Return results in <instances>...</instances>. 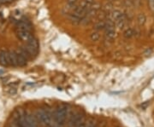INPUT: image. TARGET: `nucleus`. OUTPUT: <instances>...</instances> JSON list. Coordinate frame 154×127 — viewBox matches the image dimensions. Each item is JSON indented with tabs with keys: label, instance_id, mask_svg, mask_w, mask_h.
Segmentation results:
<instances>
[{
	"label": "nucleus",
	"instance_id": "f257e3e1",
	"mask_svg": "<svg viewBox=\"0 0 154 127\" xmlns=\"http://www.w3.org/2000/svg\"><path fill=\"white\" fill-rule=\"evenodd\" d=\"M68 111H69V108L66 104H62L57 107L55 114H54L56 126L61 127L64 125L66 119H67V115H68Z\"/></svg>",
	"mask_w": 154,
	"mask_h": 127
},
{
	"label": "nucleus",
	"instance_id": "f03ea898",
	"mask_svg": "<svg viewBox=\"0 0 154 127\" xmlns=\"http://www.w3.org/2000/svg\"><path fill=\"white\" fill-rule=\"evenodd\" d=\"M36 119L46 126L50 127L52 125V116L49 109L40 108L36 112Z\"/></svg>",
	"mask_w": 154,
	"mask_h": 127
},
{
	"label": "nucleus",
	"instance_id": "7ed1b4c3",
	"mask_svg": "<svg viewBox=\"0 0 154 127\" xmlns=\"http://www.w3.org/2000/svg\"><path fill=\"white\" fill-rule=\"evenodd\" d=\"M82 120H83V115L81 113H74L69 119V124H68V127L79 126L82 123Z\"/></svg>",
	"mask_w": 154,
	"mask_h": 127
},
{
	"label": "nucleus",
	"instance_id": "20e7f679",
	"mask_svg": "<svg viewBox=\"0 0 154 127\" xmlns=\"http://www.w3.org/2000/svg\"><path fill=\"white\" fill-rule=\"evenodd\" d=\"M107 17L108 19L111 20L114 22H116L117 21H120L122 19L126 18L125 15L122 13V11L118 10V9H115V10H111L110 13L107 14Z\"/></svg>",
	"mask_w": 154,
	"mask_h": 127
},
{
	"label": "nucleus",
	"instance_id": "39448f33",
	"mask_svg": "<svg viewBox=\"0 0 154 127\" xmlns=\"http://www.w3.org/2000/svg\"><path fill=\"white\" fill-rule=\"evenodd\" d=\"M16 35L18 37V39L22 41L27 42L28 40L32 38V34L30 33L29 31H24V30H18L16 31Z\"/></svg>",
	"mask_w": 154,
	"mask_h": 127
},
{
	"label": "nucleus",
	"instance_id": "423d86ee",
	"mask_svg": "<svg viewBox=\"0 0 154 127\" xmlns=\"http://www.w3.org/2000/svg\"><path fill=\"white\" fill-rule=\"evenodd\" d=\"M25 119H26V121H27V124L28 127H38L37 119H36V118L33 114L26 113Z\"/></svg>",
	"mask_w": 154,
	"mask_h": 127
},
{
	"label": "nucleus",
	"instance_id": "0eeeda50",
	"mask_svg": "<svg viewBox=\"0 0 154 127\" xmlns=\"http://www.w3.org/2000/svg\"><path fill=\"white\" fill-rule=\"evenodd\" d=\"M8 62L9 66L13 67H18L17 65V61H16V52L12 50V51H8Z\"/></svg>",
	"mask_w": 154,
	"mask_h": 127
},
{
	"label": "nucleus",
	"instance_id": "6e6552de",
	"mask_svg": "<svg viewBox=\"0 0 154 127\" xmlns=\"http://www.w3.org/2000/svg\"><path fill=\"white\" fill-rule=\"evenodd\" d=\"M0 64L4 67L9 66L8 62V51H0Z\"/></svg>",
	"mask_w": 154,
	"mask_h": 127
},
{
	"label": "nucleus",
	"instance_id": "1a4fd4ad",
	"mask_svg": "<svg viewBox=\"0 0 154 127\" xmlns=\"http://www.w3.org/2000/svg\"><path fill=\"white\" fill-rule=\"evenodd\" d=\"M16 61H17V65L19 67H24L27 65V59L24 56H22L19 51H16Z\"/></svg>",
	"mask_w": 154,
	"mask_h": 127
},
{
	"label": "nucleus",
	"instance_id": "9d476101",
	"mask_svg": "<svg viewBox=\"0 0 154 127\" xmlns=\"http://www.w3.org/2000/svg\"><path fill=\"white\" fill-rule=\"evenodd\" d=\"M16 27H17V29L18 30H24V31H29V32L31 30L30 26L27 23V22H19L17 23Z\"/></svg>",
	"mask_w": 154,
	"mask_h": 127
},
{
	"label": "nucleus",
	"instance_id": "9b49d317",
	"mask_svg": "<svg viewBox=\"0 0 154 127\" xmlns=\"http://www.w3.org/2000/svg\"><path fill=\"white\" fill-rule=\"evenodd\" d=\"M94 30L96 31H101V30H105L106 28V21H98L93 26Z\"/></svg>",
	"mask_w": 154,
	"mask_h": 127
},
{
	"label": "nucleus",
	"instance_id": "f8f14e48",
	"mask_svg": "<svg viewBox=\"0 0 154 127\" xmlns=\"http://www.w3.org/2000/svg\"><path fill=\"white\" fill-rule=\"evenodd\" d=\"M136 34V32L134 31V29H133V28H127L124 32H123V36H124V38H126V39H131V38H133L134 35Z\"/></svg>",
	"mask_w": 154,
	"mask_h": 127
},
{
	"label": "nucleus",
	"instance_id": "ddd939ff",
	"mask_svg": "<svg viewBox=\"0 0 154 127\" xmlns=\"http://www.w3.org/2000/svg\"><path fill=\"white\" fill-rule=\"evenodd\" d=\"M146 22V16L144 13H140L137 16V22L140 27H143Z\"/></svg>",
	"mask_w": 154,
	"mask_h": 127
},
{
	"label": "nucleus",
	"instance_id": "4468645a",
	"mask_svg": "<svg viewBox=\"0 0 154 127\" xmlns=\"http://www.w3.org/2000/svg\"><path fill=\"white\" fill-rule=\"evenodd\" d=\"M106 31V40H109V41H112L116 37V31L115 29L113 30H105Z\"/></svg>",
	"mask_w": 154,
	"mask_h": 127
},
{
	"label": "nucleus",
	"instance_id": "2eb2a0df",
	"mask_svg": "<svg viewBox=\"0 0 154 127\" xmlns=\"http://www.w3.org/2000/svg\"><path fill=\"white\" fill-rule=\"evenodd\" d=\"M112 9H113V4H112V3H111V1L107 2L106 4H104V6L102 7V10H103L104 12H106V14L110 13Z\"/></svg>",
	"mask_w": 154,
	"mask_h": 127
},
{
	"label": "nucleus",
	"instance_id": "dca6fc26",
	"mask_svg": "<svg viewBox=\"0 0 154 127\" xmlns=\"http://www.w3.org/2000/svg\"><path fill=\"white\" fill-rule=\"evenodd\" d=\"M27 44H28L29 45H31V46H33L34 49H36V50H39V42H38V40L36 39L35 38L32 37L27 42Z\"/></svg>",
	"mask_w": 154,
	"mask_h": 127
},
{
	"label": "nucleus",
	"instance_id": "f3484780",
	"mask_svg": "<svg viewBox=\"0 0 154 127\" xmlns=\"http://www.w3.org/2000/svg\"><path fill=\"white\" fill-rule=\"evenodd\" d=\"M90 39H91V40H92L93 42H97V41H98L99 39H100V34H99V32H98V31L92 32L91 35H90Z\"/></svg>",
	"mask_w": 154,
	"mask_h": 127
},
{
	"label": "nucleus",
	"instance_id": "a211bd4d",
	"mask_svg": "<svg viewBox=\"0 0 154 127\" xmlns=\"http://www.w3.org/2000/svg\"><path fill=\"white\" fill-rule=\"evenodd\" d=\"M92 20H93V19H91L89 17L85 16V17H83V18H81V21H80V25H81V26H87V25H89V24L92 22Z\"/></svg>",
	"mask_w": 154,
	"mask_h": 127
},
{
	"label": "nucleus",
	"instance_id": "6ab92c4d",
	"mask_svg": "<svg viewBox=\"0 0 154 127\" xmlns=\"http://www.w3.org/2000/svg\"><path fill=\"white\" fill-rule=\"evenodd\" d=\"M90 9H94V10H96V11H98V10L101 9V4H100L99 3H95V2H94V3L90 6Z\"/></svg>",
	"mask_w": 154,
	"mask_h": 127
},
{
	"label": "nucleus",
	"instance_id": "aec40b11",
	"mask_svg": "<svg viewBox=\"0 0 154 127\" xmlns=\"http://www.w3.org/2000/svg\"><path fill=\"white\" fill-rule=\"evenodd\" d=\"M147 2H148L149 9H151V11L154 12V0H147Z\"/></svg>",
	"mask_w": 154,
	"mask_h": 127
},
{
	"label": "nucleus",
	"instance_id": "412c9836",
	"mask_svg": "<svg viewBox=\"0 0 154 127\" xmlns=\"http://www.w3.org/2000/svg\"><path fill=\"white\" fill-rule=\"evenodd\" d=\"M125 4L127 5V7H131L134 4V1L133 0H125Z\"/></svg>",
	"mask_w": 154,
	"mask_h": 127
},
{
	"label": "nucleus",
	"instance_id": "4be33fe9",
	"mask_svg": "<svg viewBox=\"0 0 154 127\" xmlns=\"http://www.w3.org/2000/svg\"><path fill=\"white\" fill-rule=\"evenodd\" d=\"M14 0H0V4H8L12 3Z\"/></svg>",
	"mask_w": 154,
	"mask_h": 127
},
{
	"label": "nucleus",
	"instance_id": "5701e85b",
	"mask_svg": "<svg viewBox=\"0 0 154 127\" xmlns=\"http://www.w3.org/2000/svg\"><path fill=\"white\" fill-rule=\"evenodd\" d=\"M152 52H153V50H152V49H150V50H149V49H147L146 51H145V53H144V54H145L146 56H148V55H150Z\"/></svg>",
	"mask_w": 154,
	"mask_h": 127
},
{
	"label": "nucleus",
	"instance_id": "b1692460",
	"mask_svg": "<svg viewBox=\"0 0 154 127\" xmlns=\"http://www.w3.org/2000/svg\"><path fill=\"white\" fill-rule=\"evenodd\" d=\"M87 127H96V126H95V125H94V123H93V121H90L89 123L87 125Z\"/></svg>",
	"mask_w": 154,
	"mask_h": 127
},
{
	"label": "nucleus",
	"instance_id": "393cba45",
	"mask_svg": "<svg viewBox=\"0 0 154 127\" xmlns=\"http://www.w3.org/2000/svg\"><path fill=\"white\" fill-rule=\"evenodd\" d=\"M85 1H86V2H87L88 4H89L90 6H91V5H92V4L94 3V0H85Z\"/></svg>",
	"mask_w": 154,
	"mask_h": 127
},
{
	"label": "nucleus",
	"instance_id": "a878e982",
	"mask_svg": "<svg viewBox=\"0 0 154 127\" xmlns=\"http://www.w3.org/2000/svg\"><path fill=\"white\" fill-rule=\"evenodd\" d=\"M77 127H87V124H86V123H81V125Z\"/></svg>",
	"mask_w": 154,
	"mask_h": 127
},
{
	"label": "nucleus",
	"instance_id": "bb28decb",
	"mask_svg": "<svg viewBox=\"0 0 154 127\" xmlns=\"http://www.w3.org/2000/svg\"><path fill=\"white\" fill-rule=\"evenodd\" d=\"M110 1H118V0H110Z\"/></svg>",
	"mask_w": 154,
	"mask_h": 127
},
{
	"label": "nucleus",
	"instance_id": "cd10ccee",
	"mask_svg": "<svg viewBox=\"0 0 154 127\" xmlns=\"http://www.w3.org/2000/svg\"><path fill=\"white\" fill-rule=\"evenodd\" d=\"M54 127H60V126H54Z\"/></svg>",
	"mask_w": 154,
	"mask_h": 127
}]
</instances>
